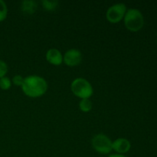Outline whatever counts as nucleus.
<instances>
[{"instance_id":"obj_3","label":"nucleus","mask_w":157,"mask_h":157,"mask_svg":"<svg viewBox=\"0 0 157 157\" xmlns=\"http://www.w3.org/2000/svg\"><path fill=\"white\" fill-rule=\"evenodd\" d=\"M72 94L80 99H89L94 94L91 84L84 78H77L71 84Z\"/></svg>"},{"instance_id":"obj_10","label":"nucleus","mask_w":157,"mask_h":157,"mask_svg":"<svg viewBox=\"0 0 157 157\" xmlns=\"http://www.w3.org/2000/svg\"><path fill=\"white\" fill-rule=\"evenodd\" d=\"M93 104L90 99H81L79 102V108L84 113H88L92 110Z\"/></svg>"},{"instance_id":"obj_5","label":"nucleus","mask_w":157,"mask_h":157,"mask_svg":"<svg viewBox=\"0 0 157 157\" xmlns=\"http://www.w3.org/2000/svg\"><path fill=\"white\" fill-rule=\"evenodd\" d=\"M127 8L124 3H116L112 5L106 12V18L110 23H118L124 20Z\"/></svg>"},{"instance_id":"obj_4","label":"nucleus","mask_w":157,"mask_h":157,"mask_svg":"<svg viewBox=\"0 0 157 157\" xmlns=\"http://www.w3.org/2000/svg\"><path fill=\"white\" fill-rule=\"evenodd\" d=\"M113 141L104 133L94 135L91 140V145L94 150L101 155H107L111 153Z\"/></svg>"},{"instance_id":"obj_2","label":"nucleus","mask_w":157,"mask_h":157,"mask_svg":"<svg viewBox=\"0 0 157 157\" xmlns=\"http://www.w3.org/2000/svg\"><path fill=\"white\" fill-rule=\"evenodd\" d=\"M126 29L131 32H137L144 25V17L142 12L137 9H129L124 18Z\"/></svg>"},{"instance_id":"obj_14","label":"nucleus","mask_w":157,"mask_h":157,"mask_svg":"<svg viewBox=\"0 0 157 157\" xmlns=\"http://www.w3.org/2000/svg\"><path fill=\"white\" fill-rule=\"evenodd\" d=\"M25 78H23L21 75H16L12 78V83L15 86H18V87H21V85L23 84L24 82Z\"/></svg>"},{"instance_id":"obj_15","label":"nucleus","mask_w":157,"mask_h":157,"mask_svg":"<svg viewBox=\"0 0 157 157\" xmlns=\"http://www.w3.org/2000/svg\"><path fill=\"white\" fill-rule=\"evenodd\" d=\"M8 71H9V67H8L6 61H4L3 60H0V78L6 76Z\"/></svg>"},{"instance_id":"obj_13","label":"nucleus","mask_w":157,"mask_h":157,"mask_svg":"<svg viewBox=\"0 0 157 157\" xmlns=\"http://www.w3.org/2000/svg\"><path fill=\"white\" fill-rule=\"evenodd\" d=\"M8 15V7L3 0H0V22L6 19Z\"/></svg>"},{"instance_id":"obj_1","label":"nucleus","mask_w":157,"mask_h":157,"mask_svg":"<svg viewBox=\"0 0 157 157\" xmlns=\"http://www.w3.org/2000/svg\"><path fill=\"white\" fill-rule=\"evenodd\" d=\"M25 95L31 98L43 96L47 92L48 86L44 78L38 75H29L25 78L21 87Z\"/></svg>"},{"instance_id":"obj_11","label":"nucleus","mask_w":157,"mask_h":157,"mask_svg":"<svg viewBox=\"0 0 157 157\" xmlns=\"http://www.w3.org/2000/svg\"><path fill=\"white\" fill-rule=\"evenodd\" d=\"M41 5L46 11H53L58 7V2L56 0H43Z\"/></svg>"},{"instance_id":"obj_16","label":"nucleus","mask_w":157,"mask_h":157,"mask_svg":"<svg viewBox=\"0 0 157 157\" xmlns=\"http://www.w3.org/2000/svg\"><path fill=\"white\" fill-rule=\"evenodd\" d=\"M107 157H127L125 156L124 155H121V154H117V153H114V154H110Z\"/></svg>"},{"instance_id":"obj_12","label":"nucleus","mask_w":157,"mask_h":157,"mask_svg":"<svg viewBox=\"0 0 157 157\" xmlns=\"http://www.w3.org/2000/svg\"><path fill=\"white\" fill-rule=\"evenodd\" d=\"M12 80L8 77L5 76L0 78V89L3 90H9L12 87Z\"/></svg>"},{"instance_id":"obj_9","label":"nucleus","mask_w":157,"mask_h":157,"mask_svg":"<svg viewBox=\"0 0 157 157\" xmlns=\"http://www.w3.org/2000/svg\"><path fill=\"white\" fill-rule=\"evenodd\" d=\"M20 8L23 13L32 15L36 12L38 4L36 2L33 1V0H25V1L21 2Z\"/></svg>"},{"instance_id":"obj_17","label":"nucleus","mask_w":157,"mask_h":157,"mask_svg":"<svg viewBox=\"0 0 157 157\" xmlns=\"http://www.w3.org/2000/svg\"><path fill=\"white\" fill-rule=\"evenodd\" d=\"M156 44H157V39H156Z\"/></svg>"},{"instance_id":"obj_8","label":"nucleus","mask_w":157,"mask_h":157,"mask_svg":"<svg viewBox=\"0 0 157 157\" xmlns=\"http://www.w3.org/2000/svg\"><path fill=\"white\" fill-rule=\"evenodd\" d=\"M46 61L51 64L59 66L63 63V55L58 49L52 48L48 49L45 54Z\"/></svg>"},{"instance_id":"obj_18","label":"nucleus","mask_w":157,"mask_h":157,"mask_svg":"<svg viewBox=\"0 0 157 157\" xmlns=\"http://www.w3.org/2000/svg\"><path fill=\"white\" fill-rule=\"evenodd\" d=\"M100 157H104V156H100Z\"/></svg>"},{"instance_id":"obj_7","label":"nucleus","mask_w":157,"mask_h":157,"mask_svg":"<svg viewBox=\"0 0 157 157\" xmlns=\"http://www.w3.org/2000/svg\"><path fill=\"white\" fill-rule=\"evenodd\" d=\"M131 149L130 140L126 138H117L112 142V150L117 154L124 155L128 153Z\"/></svg>"},{"instance_id":"obj_6","label":"nucleus","mask_w":157,"mask_h":157,"mask_svg":"<svg viewBox=\"0 0 157 157\" xmlns=\"http://www.w3.org/2000/svg\"><path fill=\"white\" fill-rule=\"evenodd\" d=\"M83 59L82 53L77 48H71L63 55V63L68 67H75L79 65Z\"/></svg>"}]
</instances>
